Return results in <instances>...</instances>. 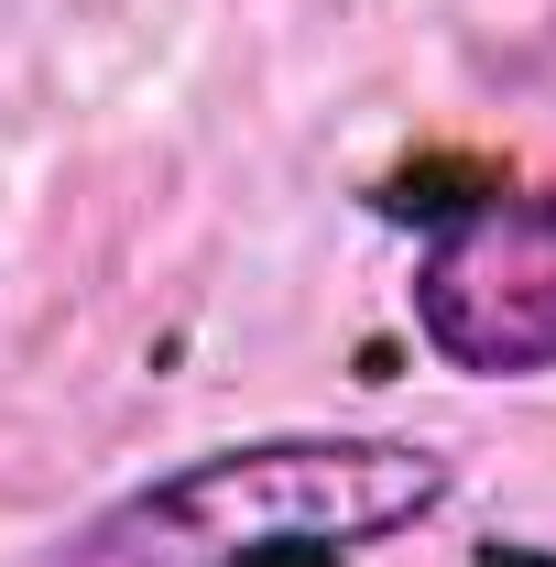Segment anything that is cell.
<instances>
[{
  "label": "cell",
  "instance_id": "6da1fadb",
  "mask_svg": "<svg viewBox=\"0 0 556 567\" xmlns=\"http://www.w3.org/2000/svg\"><path fill=\"white\" fill-rule=\"evenodd\" d=\"M447 492L459 470L415 436H240L99 502L66 567H349L425 535Z\"/></svg>",
  "mask_w": 556,
  "mask_h": 567
},
{
  "label": "cell",
  "instance_id": "7a4b0ae2",
  "mask_svg": "<svg viewBox=\"0 0 556 567\" xmlns=\"http://www.w3.org/2000/svg\"><path fill=\"white\" fill-rule=\"evenodd\" d=\"M415 339L459 382H546L556 371V175L470 197L415 251Z\"/></svg>",
  "mask_w": 556,
  "mask_h": 567
}]
</instances>
